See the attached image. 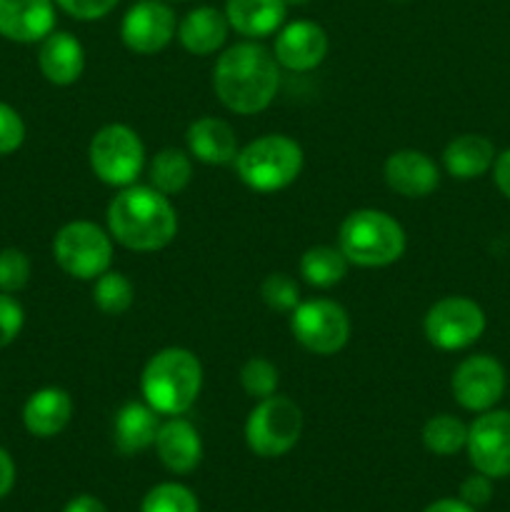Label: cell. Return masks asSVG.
Masks as SVG:
<instances>
[{
    "label": "cell",
    "mask_w": 510,
    "mask_h": 512,
    "mask_svg": "<svg viewBox=\"0 0 510 512\" xmlns=\"http://www.w3.org/2000/svg\"><path fill=\"white\" fill-rule=\"evenodd\" d=\"M328 33L315 20H293L275 35L273 55L280 68L293 73L315 70L328 55Z\"/></svg>",
    "instance_id": "cell-14"
},
{
    "label": "cell",
    "mask_w": 510,
    "mask_h": 512,
    "mask_svg": "<svg viewBox=\"0 0 510 512\" xmlns=\"http://www.w3.org/2000/svg\"><path fill=\"white\" fill-rule=\"evenodd\" d=\"M385 183L403 198H428L440 185V168L423 150H398L383 165Z\"/></svg>",
    "instance_id": "cell-15"
},
{
    "label": "cell",
    "mask_w": 510,
    "mask_h": 512,
    "mask_svg": "<svg viewBox=\"0 0 510 512\" xmlns=\"http://www.w3.org/2000/svg\"><path fill=\"white\" fill-rule=\"evenodd\" d=\"M488 320L475 300L463 295H448L428 308L423 318V333L433 348L458 353L483 338Z\"/></svg>",
    "instance_id": "cell-9"
},
{
    "label": "cell",
    "mask_w": 510,
    "mask_h": 512,
    "mask_svg": "<svg viewBox=\"0 0 510 512\" xmlns=\"http://www.w3.org/2000/svg\"><path fill=\"white\" fill-rule=\"evenodd\" d=\"M280 88V65L258 40H243L218 55L213 90L220 103L238 115H255L268 108Z\"/></svg>",
    "instance_id": "cell-1"
},
{
    "label": "cell",
    "mask_w": 510,
    "mask_h": 512,
    "mask_svg": "<svg viewBox=\"0 0 510 512\" xmlns=\"http://www.w3.org/2000/svg\"><path fill=\"white\" fill-rule=\"evenodd\" d=\"M38 68L43 78L53 85H73L85 70L83 43L73 33L53 30L40 40Z\"/></svg>",
    "instance_id": "cell-18"
},
{
    "label": "cell",
    "mask_w": 510,
    "mask_h": 512,
    "mask_svg": "<svg viewBox=\"0 0 510 512\" xmlns=\"http://www.w3.org/2000/svg\"><path fill=\"white\" fill-rule=\"evenodd\" d=\"M120 0H55L63 13H68L75 20H100L118 5Z\"/></svg>",
    "instance_id": "cell-35"
},
{
    "label": "cell",
    "mask_w": 510,
    "mask_h": 512,
    "mask_svg": "<svg viewBox=\"0 0 510 512\" xmlns=\"http://www.w3.org/2000/svg\"><path fill=\"white\" fill-rule=\"evenodd\" d=\"M178 33L175 13L165 0H138L120 23V38L135 55H155L168 48Z\"/></svg>",
    "instance_id": "cell-13"
},
{
    "label": "cell",
    "mask_w": 510,
    "mask_h": 512,
    "mask_svg": "<svg viewBox=\"0 0 510 512\" xmlns=\"http://www.w3.org/2000/svg\"><path fill=\"white\" fill-rule=\"evenodd\" d=\"M30 280V260L23 250H0V293H18Z\"/></svg>",
    "instance_id": "cell-32"
},
{
    "label": "cell",
    "mask_w": 510,
    "mask_h": 512,
    "mask_svg": "<svg viewBox=\"0 0 510 512\" xmlns=\"http://www.w3.org/2000/svg\"><path fill=\"white\" fill-rule=\"evenodd\" d=\"M63 512H108V508L95 495H78V498H73L65 505Z\"/></svg>",
    "instance_id": "cell-39"
},
{
    "label": "cell",
    "mask_w": 510,
    "mask_h": 512,
    "mask_svg": "<svg viewBox=\"0 0 510 512\" xmlns=\"http://www.w3.org/2000/svg\"><path fill=\"white\" fill-rule=\"evenodd\" d=\"M290 333L313 355H335L348 345L350 318L335 300H300L290 313Z\"/></svg>",
    "instance_id": "cell-10"
},
{
    "label": "cell",
    "mask_w": 510,
    "mask_h": 512,
    "mask_svg": "<svg viewBox=\"0 0 510 512\" xmlns=\"http://www.w3.org/2000/svg\"><path fill=\"white\" fill-rule=\"evenodd\" d=\"M223 13L235 33L248 40H263L283 28L288 5L285 0H228Z\"/></svg>",
    "instance_id": "cell-21"
},
{
    "label": "cell",
    "mask_w": 510,
    "mask_h": 512,
    "mask_svg": "<svg viewBox=\"0 0 510 512\" xmlns=\"http://www.w3.org/2000/svg\"><path fill=\"white\" fill-rule=\"evenodd\" d=\"M55 30V0H0V35L13 43H40Z\"/></svg>",
    "instance_id": "cell-16"
},
{
    "label": "cell",
    "mask_w": 510,
    "mask_h": 512,
    "mask_svg": "<svg viewBox=\"0 0 510 512\" xmlns=\"http://www.w3.org/2000/svg\"><path fill=\"white\" fill-rule=\"evenodd\" d=\"M348 268L350 263L343 250L333 248V245H315V248L305 250L300 258V275L310 288H333L348 275Z\"/></svg>",
    "instance_id": "cell-25"
},
{
    "label": "cell",
    "mask_w": 510,
    "mask_h": 512,
    "mask_svg": "<svg viewBox=\"0 0 510 512\" xmlns=\"http://www.w3.org/2000/svg\"><path fill=\"white\" fill-rule=\"evenodd\" d=\"M203 388V365L185 348H163L145 363L140 375L143 400L158 415H185Z\"/></svg>",
    "instance_id": "cell-3"
},
{
    "label": "cell",
    "mask_w": 510,
    "mask_h": 512,
    "mask_svg": "<svg viewBox=\"0 0 510 512\" xmlns=\"http://www.w3.org/2000/svg\"><path fill=\"white\" fill-rule=\"evenodd\" d=\"M423 512H475V508L465 505L460 498H443V500H435V503H430Z\"/></svg>",
    "instance_id": "cell-40"
},
{
    "label": "cell",
    "mask_w": 510,
    "mask_h": 512,
    "mask_svg": "<svg viewBox=\"0 0 510 512\" xmlns=\"http://www.w3.org/2000/svg\"><path fill=\"white\" fill-rule=\"evenodd\" d=\"M185 140H188L190 158L200 160L205 165L235 163V155L240 150L238 138H235V130L230 128V123L213 118V115H205V118L190 123Z\"/></svg>",
    "instance_id": "cell-20"
},
{
    "label": "cell",
    "mask_w": 510,
    "mask_h": 512,
    "mask_svg": "<svg viewBox=\"0 0 510 512\" xmlns=\"http://www.w3.org/2000/svg\"><path fill=\"white\" fill-rule=\"evenodd\" d=\"M505 385H508V378H505L503 363L485 353L460 360L450 378L455 403L468 413L493 410L503 400Z\"/></svg>",
    "instance_id": "cell-11"
},
{
    "label": "cell",
    "mask_w": 510,
    "mask_h": 512,
    "mask_svg": "<svg viewBox=\"0 0 510 512\" xmlns=\"http://www.w3.org/2000/svg\"><path fill=\"white\" fill-rule=\"evenodd\" d=\"M278 368L265 358H250L240 368V388L253 400H263L278 390Z\"/></svg>",
    "instance_id": "cell-30"
},
{
    "label": "cell",
    "mask_w": 510,
    "mask_h": 512,
    "mask_svg": "<svg viewBox=\"0 0 510 512\" xmlns=\"http://www.w3.org/2000/svg\"><path fill=\"white\" fill-rule=\"evenodd\" d=\"M310 0H285V5H308Z\"/></svg>",
    "instance_id": "cell-41"
},
{
    "label": "cell",
    "mask_w": 510,
    "mask_h": 512,
    "mask_svg": "<svg viewBox=\"0 0 510 512\" xmlns=\"http://www.w3.org/2000/svg\"><path fill=\"white\" fill-rule=\"evenodd\" d=\"M423 445L428 453L440 455V458H450V455H458L460 450H465L468 443V425L460 418L448 413L433 415L428 423L423 425Z\"/></svg>",
    "instance_id": "cell-27"
},
{
    "label": "cell",
    "mask_w": 510,
    "mask_h": 512,
    "mask_svg": "<svg viewBox=\"0 0 510 512\" xmlns=\"http://www.w3.org/2000/svg\"><path fill=\"white\" fill-rule=\"evenodd\" d=\"M493 180H495V185H498L500 193L510 200V148L495 155Z\"/></svg>",
    "instance_id": "cell-37"
},
{
    "label": "cell",
    "mask_w": 510,
    "mask_h": 512,
    "mask_svg": "<svg viewBox=\"0 0 510 512\" xmlns=\"http://www.w3.org/2000/svg\"><path fill=\"white\" fill-rule=\"evenodd\" d=\"M338 248L350 265L358 268H388L403 258L408 248L405 230L385 210L363 208L340 223Z\"/></svg>",
    "instance_id": "cell-4"
},
{
    "label": "cell",
    "mask_w": 510,
    "mask_h": 512,
    "mask_svg": "<svg viewBox=\"0 0 510 512\" xmlns=\"http://www.w3.org/2000/svg\"><path fill=\"white\" fill-rule=\"evenodd\" d=\"M108 233L123 248L135 253H155L173 243L178 235V213L168 195L153 185L120 188L108 203Z\"/></svg>",
    "instance_id": "cell-2"
},
{
    "label": "cell",
    "mask_w": 510,
    "mask_h": 512,
    "mask_svg": "<svg viewBox=\"0 0 510 512\" xmlns=\"http://www.w3.org/2000/svg\"><path fill=\"white\" fill-rule=\"evenodd\" d=\"M460 500L475 510L488 505L490 500H493V478H488V475L475 470L473 475H468V478L460 483Z\"/></svg>",
    "instance_id": "cell-36"
},
{
    "label": "cell",
    "mask_w": 510,
    "mask_h": 512,
    "mask_svg": "<svg viewBox=\"0 0 510 512\" xmlns=\"http://www.w3.org/2000/svg\"><path fill=\"white\" fill-rule=\"evenodd\" d=\"M495 155V145L485 135L465 133L445 145L443 165L455 180H475L493 170Z\"/></svg>",
    "instance_id": "cell-24"
},
{
    "label": "cell",
    "mask_w": 510,
    "mask_h": 512,
    "mask_svg": "<svg viewBox=\"0 0 510 512\" xmlns=\"http://www.w3.org/2000/svg\"><path fill=\"white\" fill-rule=\"evenodd\" d=\"M160 430V415L148 403L130 400L115 413L113 443L118 453L138 455L155 445V435Z\"/></svg>",
    "instance_id": "cell-22"
},
{
    "label": "cell",
    "mask_w": 510,
    "mask_h": 512,
    "mask_svg": "<svg viewBox=\"0 0 510 512\" xmlns=\"http://www.w3.org/2000/svg\"><path fill=\"white\" fill-rule=\"evenodd\" d=\"M15 485V463L5 448H0V500L13 490Z\"/></svg>",
    "instance_id": "cell-38"
},
{
    "label": "cell",
    "mask_w": 510,
    "mask_h": 512,
    "mask_svg": "<svg viewBox=\"0 0 510 512\" xmlns=\"http://www.w3.org/2000/svg\"><path fill=\"white\" fill-rule=\"evenodd\" d=\"M135 300L133 283L118 270H105L100 278L93 280V303L105 315L128 313Z\"/></svg>",
    "instance_id": "cell-28"
},
{
    "label": "cell",
    "mask_w": 510,
    "mask_h": 512,
    "mask_svg": "<svg viewBox=\"0 0 510 512\" xmlns=\"http://www.w3.org/2000/svg\"><path fill=\"white\" fill-rule=\"evenodd\" d=\"M88 163L100 183L128 188L145 168V145L128 125H103L88 145Z\"/></svg>",
    "instance_id": "cell-7"
},
{
    "label": "cell",
    "mask_w": 510,
    "mask_h": 512,
    "mask_svg": "<svg viewBox=\"0 0 510 512\" xmlns=\"http://www.w3.org/2000/svg\"><path fill=\"white\" fill-rule=\"evenodd\" d=\"M148 175L150 185L170 198V195H178L188 188L190 178H193V160L185 150L163 148L150 163Z\"/></svg>",
    "instance_id": "cell-26"
},
{
    "label": "cell",
    "mask_w": 510,
    "mask_h": 512,
    "mask_svg": "<svg viewBox=\"0 0 510 512\" xmlns=\"http://www.w3.org/2000/svg\"><path fill=\"white\" fill-rule=\"evenodd\" d=\"M53 258L75 280H95L113 265V238L90 220H73L53 238Z\"/></svg>",
    "instance_id": "cell-8"
},
{
    "label": "cell",
    "mask_w": 510,
    "mask_h": 512,
    "mask_svg": "<svg viewBox=\"0 0 510 512\" xmlns=\"http://www.w3.org/2000/svg\"><path fill=\"white\" fill-rule=\"evenodd\" d=\"M155 453L170 473L188 475L203 460V440L193 423L175 415L160 423L158 435H155Z\"/></svg>",
    "instance_id": "cell-17"
},
{
    "label": "cell",
    "mask_w": 510,
    "mask_h": 512,
    "mask_svg": "<svg viewBox=\"0 0 510 512\" xmlns=\"http://www.w3.org/2000/svg\"><path fill=\"white\" fill-rule=\"evenodd\" d=\"M140 512H200L198 498L178 483H160L145 493Z\"/></svg>",
    "instance_id": "cell-29"
},
{
    "label": "cell",
    "mask_w": 510,
    "mask_h": 512,
    "mask_svg": "<svg viewBox=\"0 0 510 512\" xmlns=\"http://www.w3.org/2000/svg\"><path fill=\"white\" fill-rule=\"evenodd\" d=\"M303 435V410L285 395H270L255 403L245 420V443L260 458H280Z\"/></svg>",
    "instance_id": "cell-6"
},
{
    "label": "cell",
    "mask_w": 510,
    "mask_h": 512,
    "mask_svg": "<svg viewBox=\"0 0 510 512\" xmlns=\"http://www.w3.org/2000/svg\"><path fill=\"white\" fill-rule=\"evenodd\" d=\"M230 33L228 18L223 10L210 8V5H200V8L190 10L183 20L178 23V40L188 53L193 55H213L225 45Z\"/></svg>",
    "instance_id": "cell-23"
},
{
    "label": "cell",
    "mask_w": 510,
    "mask_h": 512,
    "mask_svg": "<svg viewBox=\"0 0 510 512\" xmlns=\"http://www.w3.org/2000/svg\"><path fill=\"white\" fill-rule=\"evenodd\" d=\"M470 465L488 478L500 480L510 475V413L485 410L468 425Z\"/></svg>",
    "instance_id": "cell-12"
},
{
    "label": "cell",
    "mask_w": 510,
    "mask_h": 512,
    "mask_svg": "<svg viewBox=\"0 0 510 512\" xmlns=\"http://www.w3.org/2000/svg\"><path fill=\"white\" fill-rule=\"evenodd\" d=\"M25 143V123L13 105L0 100V155H10Z\"/></svg>",
    "instance_id": "cell-33"
},
{
    "label": "cell",
    "mask_w": 510,
    "mask_h": 512,
    "mask_svg": "<svg viewBox=\"0 0 510 512\" xmlns=\"http://www.w3.org/2000/svg\"><path fill=\"white\" fill-rule=\"evenodd\" d=\"M260 298L275 313L290 315L300 305V288L288 273H270L260 283Z\"/></svg>",
    "instance_id": "cell-31"
},
{
    "label": "cell",
    "mask_w": 510,
    "mask_h": 512,
    "mask_svg": "<svg viewBox=\"0 0 510 512\" xmlns=\"http://www.w3.org/2000/svg\"><path fill=\"white\" fill-rule=\"evenodd\" d=\"M303 148L280 133L260 135L235 155V173L255 193H278L293 185L303 170Z\"/></svg>",
    "instance_id": "cell-5"
},
{
    "label": "cell",
    "mask_w": 510,
    "mask_h": 512,
    "mask_svg": "<svg viewBox=\"0 0 510 512\" xmlns=\"http://www.w3.org/2000/svg\"><path fill=\"white\" fill-rule=\"evenodd\" d=\"M25 325L23 305L10 293H0V350L8 348Z\"/></svg>",
    "instance_id": "cell-34"
},
{
    "label": "cell",
    "mask_w": 510,
    "mask_h": 512,
    "mask_svg": "<svg viewBox=\"0 0 510 512\" xmlns=\"http://www.w3.org/2000/svg\"><path fill=\"white\" fill-rule=\"evenodd\" d=\"M165 3H185V0H165Z\"/></svg>",
    "instance_id": "cell-42"
},
{
    "label": "cell",
    "mask_w": 510,
    "mask_h": 512,
    "mask_svg": "<svg viewBox=\"0 0 510 512\" xmlns=\"http://www.w3.org/2000/svg\"><path fill=\"white\" fill-rule=\"evenodd\" d=\"M73 418V398L63 388H40L25 400L23 425L35 438H55Z\"/></svg>",
    "instance_id": "cell-19"
}]
</instances>
